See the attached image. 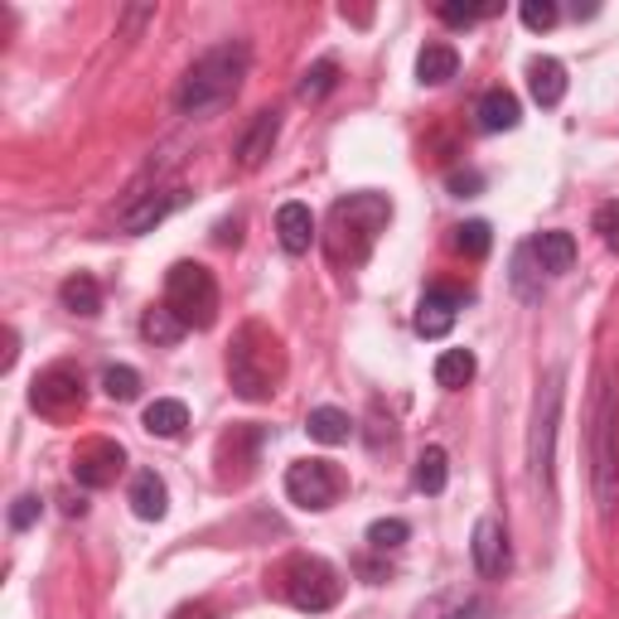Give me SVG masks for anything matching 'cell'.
<instances>
[{
	"instance_id": "d6986e66",
	"label": "cell",
	"mask_w": 619,
	"mask_h": 619,
	"mask_svg": "<svg viewBox=\"0 0 619 619\" xmlns=\"http://www.w3.org/2000/svg\"><path fill=\"white\" fill-rule=\"evenodd\" d=\"M533 252H537V261H543V271L547 276H566L571 271V261H576V237L571 233H537L533 237Z\"/></svg>"
},
{
	"instance_id": "277c9868",
	"label": "cell",
	"mask_w": 619,
	"mask_h": 619,
	"mask_svg": "<svg viewBox=\"0 0 619 619\" xmlns=\"http://www.w3.org/2000/svg\"><path fill=\"white\" fill-rule=\"evenodd\" d=\"M590 489L610 518L619 504V392L605 368L596 373V402H590Z\"/></svg>"
},
{
	"instance_id": "7a4b0ae2",
	"label": "cell",
	"mask_w": 619,
	"mask_h": 619,
	"mask_svg": "<svg viewBox=\"0 0 619 619\" xmlns=\"http://www.w3.org/2000/svg\"><path fill=\"white\" fill-rule=\"evenodd\" d=\"M286 378V349L267 324H243L228 349V383L243 402H267Z\"/></svg>"
},
{
	"instance_id": "d590c367",
	"label": "cell",
	"mask_w": 619,
	"mask_h": 619,
	"mask_svg": "<svg viewBox=\"0 0 619 619\" xmlns=\"http://www.w3.org/2000/svg\"><path fill=\"white\" fill-rule=\"evenodd\" d=\"M20 344V339H16V329H6V359H0V373H10V368H16V349Z\"/></svg>"
},
{
	"instance_id": "e575fe53",
	"label": "cell",
	"mask_w": 619,
	"mask_h": 619,
	"mask_svg": "<svg viewBox=\"0 0 619 619\" xmlns=\"http://www.w3.org/2000/svg\"><path fill=\"white\" fill-rule=\"evenodd\" d=\"M34 518H39V498H34V494H20V498H16V508H10V528L24 533Z\"/></svg>"
},
{
	"instance_id": "8fae6325",
	"label": "cell",
	"mask_w": 619,
	"mask_h": 619,
	"mask_svg": "<svg viewBox=\"0 0 619 619\" xmlns=\"http://www.w3.org/2000/svg\"><path fill=\"white\" fill-rule=\"evenodd\" d=\"M179 199H184L179 184H161V189H151V194H131V204L122 208V233H131V237L151 233L155 223L169 218V208H175Z\"/></svg>"
},
{
	"instance_id": "4dcf8cb0",
	"label": "cell",
	"mask_w": 619,
	"mask_h": 619,
	"mask_svg": "<svg viewBox=\"0 0 619 619\" xmlns=\"http://www.w3.org/2000/svg\"><path fill=\"white\" fill-rule=\"evenodd\" d=\"M455 247L465 257H484L494 247V233H489V223H460L455 228Z\"/></svg>"
},
{
	"instance_id": "74e56055",
	"label": "cell",
	"mask_w": 619,
	"mask_h": 619,
	"mask_svg": "<svg viewBox=\"0 0 619 619\" xmlns=\"http://www.w3.org/2000/svg\"><path fill=\"white\" fill-rule=\"evenodd\" d=\"M479 184H484L479 175H451V189H455V194H474Z\"/></svg>"
},
{
	"instance_id": "ffe728a7",
	"label": "cell",
	"mask_w": 619,
	"mask_h": 619,
	"mask_svg": "<svg viewBox=\"0 0 619 619\" xmlns=\"http://www.w3.org/2000/svg\"><path fill=\"white\" fill-rule=\"evenodd\" d=\"M455 73H460V54H455L451 44H426L416 54V78H421V83L441 87V83H451Z\"/></svg>"
},
{
	"instance_id": "4316f807",
	"label": "cell",
	"mask_w": 619,
	"mask_h": 619,
	"mask_svg": "<svg viewBox=\"0 0 619 619\" xmlns=\"http://www.w3.org/2000/svg\"><path fill=\"white\" fill-rule=\"evenodd\" d=\"M334 83H339V63L334 59H320L314 69H306V78H300V102L329 97V92H334Z\"/></svg>"
},
{
	"instance_id": "8d00e7d4",
	"label": "cell",
	"mask_w": 619,
	"mask_h": 619,
	"mask_svg": "<svg viewBox=\"0 0 619 619\" xmlns=\"http://www.w3.org/2000/svg\"><path fill=\"white\" fill-rule=\"evenodd\" d=\"M494 610H489V605H484V600H470L465 605V610H460V615H451V619H489Z\"/></svg>"
},
{
	"instance_id": "2e32d148",
	"label": "cell",
	"mask_w": 619,
	"mask_h": 619,
	"mask_svg": "<svg viewBox=\"0 0 619 619\" xmlns=\"http://www.w3.org/2000/svg\"><path fill=\"white\" fill-rule=\"evenodd\" d=\"M131 513L136 518H146V523H161L165 513H169V489H165V479L155 470H141L136 479H131Z\"/></svg>"
},
{
	"instance_id": "44dd1931",
	"label": "cell",
	"mask_w": 619,
	"mask_h": 619,
	"mask_svg": "<svg viewBox=\"0 0 619 619\" xmlns=\"http://www.w3.org/2000/svg\"><path fill=\"white\" fill-rule=\"evenodd\" d=\"M59 300H63V310H73V314H83V320H92V314L102 310V286L92 281L87 271H78V276H69V281L59 286Z\"/></svg>"
},
{
	"instance_id": "7402d4cb",
	"label": "cell",
	"mask_w": 619,
	"mask_h": 619,
	"mask_svg": "<svg viewBox=\"0 0 619 619\" xmlns=\"http://www.w3.org/2000/svg\"><path fill=\"white\" fill-rule=\"evenodd\" d=\"M184 426H189V406H184V402H175V398H155V402L146 406V431H151V436L175 441Z\"/></svg>"
},
{
	"instance_id": "f1b7e54d",
	"label": "cell",
	"mask_w": 619,
	"mask_h": 619,
	"mask_svg": "<svg viewBox=\"0 0 619 619\" xmlns=\"http://www.w3.org/2000/svg\"><path fill=\"white\" fill-rule=\"evenodd\" d=\"M102 388H107L112 402H131L141 392V373L136 368H126V363H112L107 373H102Z\"/></svg>"
},
{
	"instance_id": "4fadbf2b",
	"label": "cell",
	"mask_w": 619,
	"mask_h": 619,
	"mask_svg": "<svg viewBox=\"0 0 619 619\" xmlns=\"http://www.w3.org/2000/svg\"><path fill=\"white\" fill-rule=\"evenodd\" d=\"M276 136H281V112H257L252 122H247V131L237 136V165L243 169H261L267 165V155L276 146Z\"/></svg>"
},
{
	"instance_id": "9a60e30c",
	"label": "cell",
	"mask_w": 619,
	"mask_h": 619,
	"mask_svg": "<svg viewBox=\"0 0 619 619\" xmlns=\"http://www.w3.org/2000/svg\"><path fill=\"white\" fill-rule=\"evenodd\" d=\"M276 237H281V247L291 257L310 252V243H314V214H310L306 204H281V208H276Z\"/></svg>"
},
{
	"instance_id": "d4e9b609",
	"label": "cell",
	"mask_w": 619,
	"mask_h": 619,
	"mask_svg": "<svg viewBox=\"0 0 619 619\" xmlns=\"http://www.w3.org/2000/svg\"><path fill=\"white\" fill-rule=\"evenodd\" d=\"M306 431H310V441H320V445H344L353 421H349V412H339V406H314Z\"/></svg>"
},
{
	"instance_id": "30bf717a",
	"label": "cell",
	"mask_w": 619,
	"mask_h": 619,
	"mask_svg": "<svg viewBox=\"0 0 619 619\" xmlns=\"http://www.w3.org/2000/svg\"><path fill=\"white\" fill-rule=\"evenodd\" d=\"M122 470H126V451L116 441H87L73 455V479L83 489H107V484H116Z\"/></svg>"
},
{
	"instance_id": "d6a6232c",
	"label": "cell",
	"mask_w": 619,
	"mask_h": 619,
	"mask_svg": "<svg viewBox=\"0 0 619 619\" xmlns=\"http://www.w3.org/2000/svg\"><path fill=\"white\" fill-rule=\"evenodd\" d=\"M590 228L600 233L605 247H615V252H619V199H615V204H600V208H596V223H590Z\"/></svg>"
},
{
	"instance_id": "f546056e",
	"label": "cell",
	"mask_w": 619,
	"mask_h": 619,
	"mask_svg": "<svg viewBox=\"0 0 619 619\" xmlns=\"http://www.w3.org/2000/svg\"><path fill=\"white\" fill-rule=\"evenodd\" d=\"M406 537H412V528H406L402 518H378L373 528H368V547L373 551H398Z\"/></svg>"
},
{
	"instance_id": "9c48e42d",
	"label": "cell",
	"mask_w": 619,
	"mask_h": 619,
	"mask_svg": "<svg viewBox=\"0 0 619 619\" xmlns=\"http://www.w3.org/2000/svg\"><path fill=\"white\" fill-rule=\"evenodd\" d=\"M557 412H561V383L557 373L537 392V416H533V441H528V465L537 484H551V445H557Z\"/></svg>"
},
{
	"instance_id": "83f0119b",
	"label": "cell",
	"mask_w": 619,
	"mask_h": 619,
	"mask_svg": "<svg viewBox=\"0 0 619 619\" xmlns=\"http://www.w3.org/2000/svg\"><path fill=\"white\" fill-rule=\"evenodd\" d=\"M533 261H537L533 243H523L518 257H513V291H518L523 300H543V281H533Z\"/></svg>"
},
{
	"instance_id": "603a6c76",
	"label": "cell",
	"mask_w": 619,
	"mask_h": 619,
	"mask_svg": "<svg viewBox=\"0 0 619 619\" xmlns=\"http://www.w3.org/2000/svg\"><path fill=\"white\" fill-rule=\"evenodd\" d=\"M141 334H146L151 344L169 349V344H179V339L189 334V329H184V320H179V314H175V310H169L165 300H161V306H151L146 314H141Z\"/></svg>"
},
{
	"instance_id": "5b68a950",
	"label": "cell",
	"mask_w": 619,
	"mask_h": 619,
	"mask_svg": "<svg viewBox=\"0 0 619 619\" xmlns=\"http://www.w3.org/2000/svg\"><path fill=\"white\" fill-rule=\"evenodd\" d=\"M165 306L179 314L184 329H208L218 320V281L199 261H175L165 276Z\"/></svg>"
},
{
	"instance_id": "cb8c5ba5",
	"label": "cell",
	"mask_w": 619,
	"mask_h": 619,
	"mask_svg": "<svg viewBox=\"0 0 619 619\" xmlns=\"http://www.w3.org/2000/svg\"><path fill=\"white\" fill-rule=\"evenodd\" d=\"M445 479H451V455L441 451V445H426V451L416 455V470H412V484L421 494H441Z\"/></svg>"
},
{
	"instance_id": "ac0fdd59",
	"label": "cell",
	"mask_w": 619,
	"mask_h": 619,
	"mask_svg": "<svg viewBox=\"0 0 619 619\" xmlns=\"http://www.w3.org/2000/svg\"><path fill=\"white\" fill-rule=\"evenodd\" d=\"M474 116H479L484 131H513L518 126V116H523V107H518V97H513L508 87H489L479 97V107H474Z\"/></svg>"
},
{
	"instance_id": "e0dca14e",
	"label": "cell",
	"mask_w": 619,
	"mask_h": 619,
	"mask_svg": "<svg viewBox=\"0 0 619 619\" xmlns=\"http://www.w3.org/2000/svg\"><path fill=\"white\" fill-rule=\"evenodd\" d=\"M528 87H533V102L537 107H557V102L566 97V69H561V59H533L528 63Z\"/></svg>"
},
{
	"instance_id": "52a82bcc",
	"label": "cell",
	"mask_w": 619,
	"mask_h": 619,
	"mask_svg": "<svg viewBox=\"0 0 619 619\" xmlns=\"http://www.w3.org/2000/svg\"><path fill=\"white\" fill-rule=\"evenodd\" d=\"M344 494V474H339L329 460H296L291 470H286V498H291L296 508H329L334 498Z\"/></svg>"
},
{
	"instance_id": "6da1fadb",
	"label": "cell",
	"mask_w": 619,
	"mask_h": 619,
	"mask_svg": "<svg viewBox=\"0 0 619 619\" xmlns=\"http://www.w3.org/2000/svg\"><path fill=\"white\" fill-rule=\"evenodd\" d=\"M247 78V44L243 39H228V44H214L208 54H199L189 63V73L179 78V92H175V107L184 116H204V112H218L223 102L237 97Z\"/></svg>"
},
{
	"instance_id": "5bb4252c",
	"label": "cell",
	"mask_w": 619,
	"mask_h": 619,
	"mask_svg": "<svg viewBox=\"0 0 619 619\" xmlns=\"http://www.w3.org/2000/svg\"><path fill=\"white\" fill-rule=\"evenodd\" d=\"M470 551H474V571H479V576H504V566H508V537H504V528H498L494 518L474 523Z\"/></svg>"
},
{
	"instance_id": "ba28073f",
	"label": "cell",
	"mask_w": 619,
	"mask_h": 619,
	"mask_svg": "<svg viewBox=\"0 0 619 619\" xmlns=\"http://www.w3.org/2000/svg\"><path fill=\"white\" fill-rule=\"evenodd\" d=\"M83 373L69 363H54V368H44V373L34 378V388H30V406L39 416H73V412H83Z\"/></svg>"
},
{
	"instance_id": "8992f818",
	"label": "cell",
	"mask_w": 619,
	"mask_h": 619,
	"mask_svg": "<svg viewBox=\"0 0 619 619\" xmlns=\"http://www.w3.org/2000/svg\"><path fill=\"white\" fill-rule=\"evenodd\" d=\"M281 596L306 615H324L344 596V581L324 557H291L281 566Z\"/></svg>"
},
{
	"instance_id": "f35d334b",
	"label": "cell",
	"mask_w": 619,
	"mask_h": 619,
	"mask_svg": "<svg viewBox=\"0 0 619 619\" xmlns=\"http://www.w3.org/2000/svg\"><path fill=\"white\" fill-rule=\"evenodd\" d=\"M175 619H214V615H208V605H184Z\"/></svg>"
},
{
	"instance_id": "7c38bea8",
	"label": "cell",
	"mask_w": 619,
	"mask_h": 619,
	"mask_svg": "<svg viewBox=\"0 0 619 619\" xmlns=\"http://www.w3.org/2000/svg\"><path fill=\"white\" fill-rule=\"evenodd\" d=\"M460 306H465V296H460L455 286H431V291L421 296V306H416V334H421V339L451 334Z\"/></svg>"
},
{
	"instance_id": "3957f363",
	"label": "cell",
	"mask_w": 619,
	"mask_h": 619,
	"mask_svg": "<svg viewBox=\"0 0 619 619\" xmlns=\"http://www.w3.org/2000/svg\"><path fill=\"white\" fill-rule=\"evenodd\" d=\"M392 218V204L383 199V194H349V199H339L334 208H329V261L334 267H363L368 252H373L378 233L388 228Z\"/></svg>"
},
{
	"instance_id": "836d02e7",
	"label": "cell",
	"mask_w": 619,
	"mask_h": 619,
	"mask_svg": "<svg viewBox=\"0 0 619 619\" xmlns=\"http://www.w3.org/2000/svg\"><path fill=\"white\" fill-rule=\"evenodd\" d=\"M436 16L445 20V24H474V20H484V16H494V6H460V0H451V6H441Z\"/></svg>"
},
{
	"instance_id": "1f68e13d",
	"label": "cell",
	"mask_w": 619,
	"mask_h": 619,
	"mask_svg": "<svg viewBox=\"0 0 619 619\" xmlns=\"http://www.w3.org/2000/svg\"><path fill=\"white\" fill-rule=\"evenodd\" d=\"M518 16L528 30H551V24H557V6H551V0H523Z\"/></svg>"
},
{
	"instance_id": "484cf974",
	"label": "cell",
	"mask_w": 619,
	"mask_h": 619,
	"mask_svg": "<svg viewBox=\"0 0 619 619\" xmlns=\"http://www.w3.org/2000/svg\"><path fill=\"white\" fill-rule=\"evenodd\" d=\"M470 378H474V353L470 349H445L441 359H436V383L441 388L455 392V388H465Z\"/></svg>"
}]
</instances>
